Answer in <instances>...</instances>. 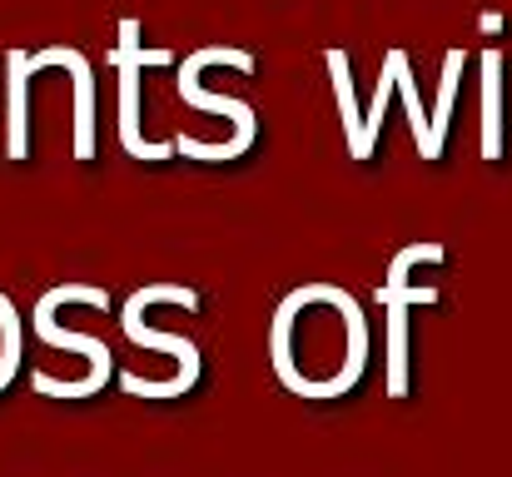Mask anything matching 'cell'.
<instances>
[{"mask_svg":"<svg viewBox=\"0 0 512 477\" xmlns=\"http://www.w3.org/2000/svg\"><path fill=\"white\" fill-rule=\"evenodd\" d=\"M448 249L438 239H418L408 249L393 254L388 264V279L378 284V304H383V388L388 398H403L408 393V304H433L438 289H423V284H408V269L413 264H443Z\"/></svg>","mask_w":512,"mask_h":477,"instance_id":"obj_3","label":"cell"},{"mask_svg":"<svg viewBox=\"0 0 512 477\" xmlns=\"http://www.w3.org/2000/svg\"><path fill=\"white\" fill-rule=\"evenodd\" d=\"M45 65H65L75 75V159L95 155V75H90V60L75 50V45H45L35 55H25V70H45Z\"/></svg>","mask_w":512,"mask_h":477,"instance_id":"obj_6","label":"cell"},{"mask_svg":"<svg viewBox=\"0 0 512 477\" xmlns=\"http://www.w3.org/2000/svg\"><path fill=\"white\" fill-rule=\"evenodd\" d=\"M219 60L234 65V70H254V55H249V50H234V45H204V50H189V55H184V70L174 75V90H179V100H184L189 110H209V115H224V120L234 125V135H229L224 145H204V140H194V135L170 140L179 155L204 159V164L239 159L254 140H259V120H254V110H249L244 100H234V95H209V90L199 85V70H204V65H219Z\"/></svg>","mask_w":512,"mask_h":477,"instance_id":"obj_2","label":"cell"},{"mask_svg":"<svg viewBox=\"0 0 512 477\" xmlns=\"http://www.w3.org/2000/svg\"><path fill=\"white\" fill-rule=\"evenodd\" d=\"M115 65H120V145L135 159H145V164L170 159L174 155L170 140H145L140 135V65L125 50H115Z\"/></svg>","mask_w":512,"mask_h":477,"instance_id":"obj_7","label":"cell"},{"mask_svg":"<svg viewBox=\"0 0 512 477\" xmlns=\"http://www.w3.org/2000/svg\"><path fill=\"white\" fill-rule=\"evenodd\" d=\"M20 358H25V323H20V309L10 304V294H0V393L15 383Z\"/></svg>","mask_w":512,"mask_h":477,"instance_id":"obj_11","label":"cell"},{"mask_svg":"<svg viewBox=\"0 0 512 477\" xmlns=\"http://www.w3.org/2000/svg\"><path fill=\"white\" fill-rule=\"evenodd\" d=\"M388 95H393V70H388V60H383V70H378V85H373V105H368V115H363V155H373V145H378V135H383Z\"/></svg>","mask_w":512,"mask_h":477,"instance_id":"obj_13","label":"cell"},{"mask_svg":"<svg viewBox=\"0 0 512 477\" xmlns=\"http://www.w3.org/2000/svg\"><path fill=\"white\" fill-rule=\"evenodd\" d=\"M383 60H388V70H393V90H398V95H403V105H408V125H413L418 155L423 159H443L438 155V145H433V135H428V115H423V100H418V85H413L408 55H403V50H388Z\"/></svg>","mask_w":512,"mask_h":477,"instance_id":"obj_9","label":"cell"},{"mask_svg":"<svg viewBox=\"0 0 512 477\" xmlns=\"http://www.w3.org/2000/svg\"><path fill=\"white\" fill-rule=\"evenodd\" d=\"M463 45L458 50H448V60H443V80H438V105H433V115H428V130H433V145L443 150V140H448V120H453V95H458V75H463Z\"/></svg>","mask_w":512,"mask_h":477,"instance_id":"obj_12","label":"cell"},{"mask_svg":"<svg viewBox=\"0 0 512 477\" xmlns=\"http://www.w3.org/2000/svg\"><path fill=\"white\" fill-rule=\"evenodd\" d=\"M120 328H125V338H130L135 348L165 353V358L179 363V368H174V378H165V383H150V378L125 373V378H120V388H125L130 398H184V393L199 383V348H194V338H184V333H165V328H150V323H145V289H135V294H130V304H125V314H120Z\"/></svg>","mask_w":512,"mask_h":477,"instance_id":"obj_5","label":"cell"},{"mask_svg":"<svg viewBox=\"0 0 512 477\" xmlns=\"http://www.w3.org/2000/svg\"><path fill=\"white\" fill-rule=\"evenodd\" d=\"M329 75H334V100H339V115H343V140H348V155L368 159V155H363V115H358V100H353V70H348V55H343L339 45L329 50Z\"/></svg>","mask_w":512,"mask_h":477,"instance_id":"obj_10","label":"cell"},{"mask_svg":"<svg viewBox=\"0 0 512 477\" xmlns=\"http://www.w3.org/2000/svg\"><path fill=\"white\" fill-rule=\"evenodd\" d=\"M274 378L309 403H334L353 393L368 368V318L363 304L329 279L299 284L279 299L269 323Z\"/></svg>","mask_w":512,"mask_h":477,"instance_id":"obj_1","label":"cell"},{"mask_svg":"<svg viewBox=\"0 0 512 477\" xmlns=\"http://www.w3.org/2000/svg\"><path fill=\"white\" fill-rule=\"evenodd\" d=\"M35 338H40L45 348H65V353H80V358L90 363V373L75 378V383H55L50 373H30V388H35L40 398H95V393H105V383H110V373H115V353L105 348V338H90V333H80V328H65V323L55 318V299H50V294H40V304H35Z\"/></svg>","mask_w":512,"mask_h":477,"instance_id":"obj_4","label":"cell"},{"mask_svg":"<svg viewBox=\"0 0 512 477\" xmlns=\"http://www.w3.org/2000/svg\"><path fill=\"white\" fill-rule=\"evenodd\" d=\"M503 55L483 50V159H503Z\"/></svg>","mask_w":512,"mask_h":477,"instance_id":"obj_8","label":"cell"}]
</instances>
